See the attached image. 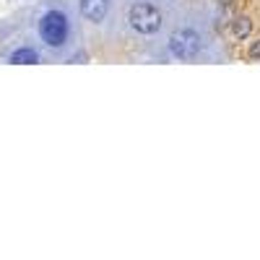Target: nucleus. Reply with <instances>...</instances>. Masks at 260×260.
Returning a JSON list of instances; mask_svg holds the SVG:
<instances>
[{
    "label": "nucleus",
    "mask_w": 260,
    "mask_h": 260,
    "mask_svg": "<svg viewBox=\"0 0 260 260\" xmlns=\"http://www.w3.org/2000/svg\"><path fill=\"white\" fill-rule=\"evenodd\" d=\"M127 21H130V26H133L138 34H156L161 29V11L154 3L141 0V3H136L133 8H130Z\"/></svg>",
    "instance_id": "1"
},
{
    "label": "nucleus",
    "mask_w": 260,
    "mask_h": 260,
    "mask_svg": "<svg viewBox=\"0 0 260 260\" xmlns=\"http://www.w3.org/2000/svg\"><path fill=\"white\" fill-rule=\"evenodd\" d=\"M39 34H42V39H45L50 47L65 45V39H68V18H65L60 11L45 13L42 21H39Z\"/></svg>",
    "instance_id": "2"
},
{
    "label": "nucleus",
    "mask_w": 260,
    "mask_h": 260,
    "mask_svg": "<svg viewBox=\"0 0 260 260\" xmlns=\"http://www.w3.org/2000/svg\"><path fill=\"white\" fill-rule=\"evenodd\" d=\"M201 37L195 34L192 29H177L175 34L169 37V52L175 55L177 60H195L201 55Z\"/></svg>",
    "instance_id": "3"
},
{
    "label": "nucleus",
    "mask_w": 260,
    "mask_h": 260,
    "mask_svg": "<svg viewBox=\"0 0 260 260\" xmlns=\"http://www.w3.org/2000/svg\"><path fill=\"white\" fill-rule=\"evenodd\" d=\"M81 13L89 21H104L107 16V0H81Z\"/></svg>",
    "instance_id": "4"
},
{
    "label": "nucleus",
    "mask_w": 260,
    "mask_h": 260,
    "mask_svg": "<svg viewBox=\"0 0 260 260\" xmlns=\"http://www.w3.org/2000/svg\"><path fill=\"white\" fill-rule=\"evenodd\" d=\"M250 31H252V21H250L247 16H237V18L232 21V34H234L237 39H247Z\"/></svg>",
    "instance_id": "5"
},
{
    "label": "nucleus",
    "mask_w": 260,
    "mask_h": 260,
    "mask_svg": "<svg viewBox=\"0 0 260 260\" xmlns=\"http://www.w3.org/2000/svg\"><path fill=\"white\" fill-rule=\"evenodd\" d=\"M11 62L13 65H34V62H39V55L34 50H29V47H21V50H16L11 55Z\"/></svg>",
    "instance_id": "6"
},
{
    "label": "nucleus",
    "mask_w": 260,
    "mask_h": 260,
    "mask_svg": "<svg viewBox=\"0 0 260 260\" xmlns=\"http://www.w3.org/2000/svg\"><path fill=\"white\" fill-rule=\"evenodd\" d=\"M250 57H252V60H260V39L250 45Z\"/></svg>",
    "instance_id": "7"
},
{
    "label": "nucleus",
    "mask_w": 260,
    "mask_h": 260,
    "mask_svg": "<svg viewBox=\"0 0 260 260\" xmlns=\"http://www.w3.org/2000/svg\"><path fill=\"white\" fill-rule=\"evenodd\" d=\"M216 3H219V6H229V3H232V0H216Z\"/></svg>",
    "instance_id": "8"
}]
</instances>
